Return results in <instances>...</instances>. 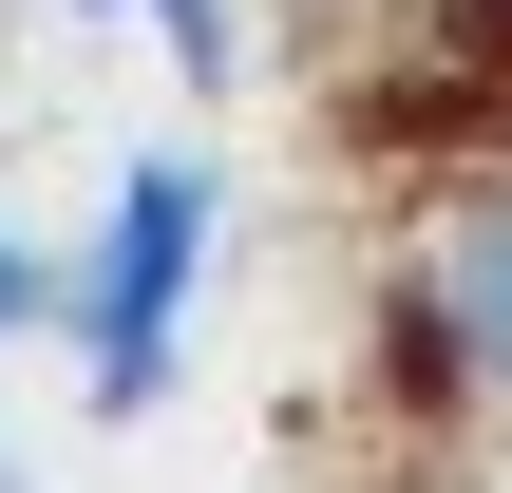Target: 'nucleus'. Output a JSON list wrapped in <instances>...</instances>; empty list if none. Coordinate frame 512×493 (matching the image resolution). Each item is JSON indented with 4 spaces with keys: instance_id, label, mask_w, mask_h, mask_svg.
Masks as SVG:
<instances>
[{
    "instance_id": "obj_4",
    "label": "nucleus",
    "mask_w": 512,
    "mask_h": 493,
    "mask_svg": "<svg viewBox=\"0 0 512 493\" xmlns=\"http://www.w3.org/2000/svg\"><path fill=\"white\" fill-rule=\"evenodd\" d=\"M0 342H57V247H19V228H0ZM19 493V475H0Z\"/></svg>"
},
{
    "instance_id": "obj_2",
    "label": "nucleus",
    "mask_w": 512,
    "mask_h": 493,
    "mask_svg": "<svg viewBox=\"0 0 512 493\" xmlns=\"http://www.w3.org/2000/svg\"><path fill=\"white\" fill-rule=\"evenodd\" d=\"M418 361L475 380V399H512V171H494V190H456L437 247H418Z\"/></svg>"
},
{
    "instance_id": "obj_1",
    "label": "nucleus",
    "mask_w": 512,
    "mask_h": 493,
    "mask_svg": "<svg viewBox=\"0 0 512 493\" xmlns=\"http://www.w3.org/2000/svg\"><path fill=\"white\" fill-rule=\"evenodd\" d=\"M209 228H228V190H209L190 152H133V171H114L95 247L57 266V342H76V399H95V418H152V399H171L190 304H209Z\"/></svg>"
},
{
    "instance_id": "obj_3",
    "label": "nucleus",
    "mask_w": 512,
    "mask_h": 493,
    "mask_svg": "<svg viewBox=\"0 0 512 493\" xmlns=\"http://www.w3.org/2000/svg\"><path fill=\"white\" fill-rule=\"evenodd\" d=\"M76 19H152L190 76H228V0H76Z\"/></svg>"
}]
</instances>
